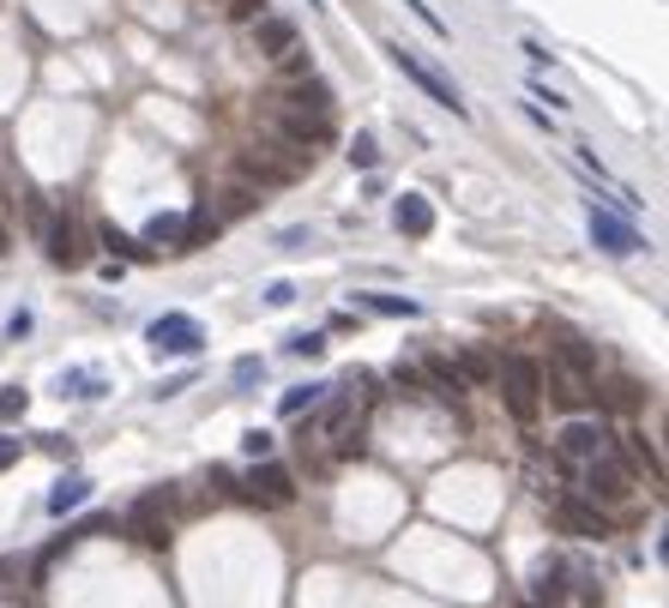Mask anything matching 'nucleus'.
Wrapping results in <instances>:
<instances>
[{
  "mask_svg": "<svg viewBox=\"0 0 669 608\" xmlns=\"http://www.w3.org/2000/svg\"><path fill=\"white\" fill-rule=\"evenodd\" d=\"M308 163L314 157L308 151H289V145H241L236 169H241V182L248 187H289V182H302Z\"/></svg>",
  "mask_w": 669,
  "mask_h": 608,
  "instance_id": "f257e3e1",
  "label": "nucleus"
},
{
  "mask_svg": "<svg viewBox=\"0 0 669 608\" xmlns=\"http://www.w3.org/2000/svg\"><path fill=\"white\" fill-rule=\"evenodd\" d=\"M495 380H500V392H507V410L519 415V422H537L543 392H549V374H543L537 356H507V362H495Z\"/></svg>",
  "mask_w": 669,
  "mask_h": 608,
  "instance_id": "f03ea898",
  "label": "nucleus"
},
{
  "mask_svg": "<svg viewBox=\"0 0 669 608\" xmlns=\"http://www.w3.org/2000/svg\"><path fill=\"white\" fill-rule=\"evenodd\" d=\"M393 66L410 78V85H422V97H434L441 109H453V115H471V109H464V97H459V85H453V78H446L441 66L422 61L417 49H405V42H398V49H393Z\"/></svg>",
  "mask_w": 669,
  "mask_h": 608,
  "instance_id": "7ed1b4c3",
  "label": "nucleus"
},
{
  "mask_svg": "<svg viewBox=\"0 0 669 608\" xmlns=\"http://www.w3.org/2000/svg\"><path fill=\"white\" fill-rule=\"evenodd\" d=\"M170 506H175L170 482H163V488H145L139 500H133V512H127V531L139 536L145 548H163L170 543Z\"/></svg>",
  "mask_w": 669,
  "mask_h": 608,
  "instance_id": "20e7f679",
  "label": "nucleus"
},
{
  "mask_svg": "<svg viewBox=\"0 0 669 608\" xmlns=\"http://www.w3.org/2000/svg\"><path fill=\"white\" fill-rule=\"evenodd\" d=\"M236 500H248V506H289V500H296V476H289L284 464H265V458H260V470L236 488Z\"/></svg>",
  "mask_w": 669,
  "mask_h": 608,
  "instance_id": "39448f33",
  "label": "nucleus"
},
{
  "mask_svg": "<svg viewBox=\"0 0 669 608\" xmlns=\"http://www.w3.org/2000/svg\"><path fill=\"white\" fill-rule=\"evenodd\" d=\"M151 350L158 356H199V344H206V332H199V320H187V313H163V320H151Z\"/></svg>",
  "mask_w": 669,
  "mask_h": 608,
  "instance_id": "423d86ee",
  "label": "nucleus"
},
{
  "mask_svg": "<svg viewBox=\"0 0 669 608\" xmlns=\"http://www.w3.org/2000/svg\"><path fill=\"white\" fill-rule=\"evenodd\" d=\"M272 109H289V115H332V85H326V78H296V85H277Z\"/></svg>",
  "mask_w": 669,
  "mask_h": 608,
  "instance_id": "0eeeda50",
  "label": "nucleus"
},
{
  "mask_svg": "<svg viewBox=\"0 0 669 608\" xmlns=\"http://www.w3.org/2000/svg\"><path fill=\"white\" fill-rule=\"evenodd\" d=\"M272 121H277V133H284L289 151L314 157V145L332 139V115H289V109H272Z\"/></svg>",
  "mask_w": 669,
  "mask_h": 608,
  "instance_id": "6e6552de",
  "label": "nucleus"
},
{
  "mask_svg": "<svg viewBox=\"0 0 669 608\" xmlns=\"http://www.w3.org/2000/svg\"><path fill=\"white\" fill-rule=\"evenodd\" d=\"M628 488H633V476H628V464H616V458H585V494L591 500H628Z\"/></svg>",
  "mask_w": 669,
  "mask_h": 608,
  "instance_id": "1a4fd4ad",
  "label": "nucleus"
},
{
  "mask_svg": "<svg viewBox=\"0 0 669 608\" xmlns=\"http://www.w3.org/2000/svg\"><path fill=\"white\" fill-rule=\"evenodd\" d=\"M42 235H49V259H54V265H66V272H73V265H85V229L66 218V211L42 223Z\"/></svg>",
  "mask_w": 669,
  "mask_h": 608,
  "instance_id": "9d476101",
  "label": "nucleus"
},
{
  "mask_svg": "<svg viewBox=\"0 0 669 608\" xmlns=\"http://www.w3.org/2000/svg\"><path fill=\"white\" fill-rule=\"evenodd\" d=\"M555 524H561L567 536H597V543L609 536L604 506H591V500H555Z\"/></svg>",
  "mask_w": 669,
  "mask_h": 608,
  "instance_id": "9b49d317",
  "label": "nucleus"
},
{
  "mask_svg": "<svg viewBox=\"0 0 669 608\" xmlns=\"http://www.w3.org/2000/svg\"><path fill=\"white\" fill-rule=\"evenodd\" d=\"M591 241L604 247V253H640V247H645L633 223L609 218V211H597V206H591Z\"/></svg>",
  "mask_w": 669,
  "mask_h": 608,
  "instance_id": "f8f14e48",
  "label": "nucleus"
},
{
  "mask_svg": "<svg viewBox=\"0 0 669 608\" xmlns=\"http://www.w3.org/2000/svg\"><path fill=\"white\" fill-rule=\"evenodd\" d=\"M591 398L604 404V410H621V415L645 410V386H640V380H628V374L604 380V386H591Z\"/></svg>",
  "mask_w": 669,
  "mask_h": 608,
  "instance_id": "ddd939ff",
  "label": "nucleus"
},
{
  "mask_svg": "<svg viewBox=\"0 0 669 608\" xmlns=\"http://www.w3.org/2000/svg\"><path fill=\"white\" fill-rule=\"evenodd\" d=\"M604 446H609V434H604V422H567L561 427V452H573V458H604Z\"/></svg>",
  "mask_w": 669,
  "mask_h": 608,
  "instance_id": "4468645a",
  "label": "nucleus"
},
{
  "mask_svg": "<svg viewBox=\"0 0 669 608\" xmlns=\"http://www.w3.org/2000/svg\"><path fill=\"white\" fill-rule=\"evenodd\" d=\"M555 368H561V374H573V380H591L597 374V350H591L585 337H555Z\"/></svg>",
  "mask_w": 669,
  "mask_h": 608,
  "instance_id": "2eb2a0df",
  "label": "nucleus"
},
{
  "mask_svg": "<svg viewBox=\"0 0 669 608\" xmlns=\"http://www.w3.org/2000/svg\"><path fill=\"white\" fill-rule=\"evenodd\" d=\"M296 42V25L289 18H277V13H265V18H253V49L265 54V61H277V54Z\"/></svg>",
  "mask_w": 669,
  "mask_h": 608,
  "instance_id": "dca6fc26",
  "label": "nucleus"
},
{
  "mask_svg": "<svg viewBox=\"0 0 669 608\" xmlns=\"http://www.w3.org/2000/svg\"><path fill=\"white\" fill-rule=\"evenodd\" d=\"M393 223L410 235V241H422V235L434 229V206H429V199H422V194H405V199H398V206H393Z\"/></svg>",
  "mask_w": 669,
  "mask_h": 608,
  "instance_id": "f3484780",
  "label": "nucleus"
},
{
  "mask_svg": "<svg viewBox=\"0 0 669 608\" xmlns=\"http://www.w3.org/2000/svg\"><path fill=\"white\" fill-rule=\"evenodd\" d=\"M253 206H260V187L230 182V187H223V199H218V211H211V218H218V223H230V218H248Z\"/></svg>",
  "mask_w": 669,
  "mask_h": 608,
  "instance_id": "a211bd4d",
  "label": "nucleus"
},
{
  "mask_svg": "<svg viewBox=\"0 0 669 608\" xmlns=\"http://www.w3.org/2000/svg\"><path fill=\"white\" fill-rule=\"evenodd\" d=\"M555 404H561V410H591V380H573V374H555V392H549Z\"/></svg>",
  "mask_w": 669,
  "mask_h": 608,
  "instance_id": "6ab92c4d",
  "label": "nucleus"
},
{
  "mask_svg": "<svg viewBox=\"0 0 669 608\" xmlns=\"http://www.w3.org/2000/svg\"><path fill=\"white\" fill-rule=\"evenodd\" d=\"M206 241H218V218H211V206L194 211V218H182V253H194V247H206Z\"/></svg>",
  "mask_w": 669,
  "mask_h": 608,
  "instance_id": "aec40b11",
  "label": "nucleus"
},
{
  "mask_svg": "<svg viewBox=\"0 0 669 608\" xmlns=\"http://www.w3.org/2000/svg\"><path fill=\"white\" fill-rule=\"evenodd\" d=\"M85 500H91V476H66V482H54L49 512H73V506H85Z\"/></svg>",
  "mask_w": 669,
  "mask_h": 608,
  "instance_id": "412c9836",
  "label": "nucleus"
},
{
  "mask_svg": "<svg viewBox=\"0 0 669 608\" xmlns=\"http://www.w3.org/2000/svg\"><path fill=\"white\" fill-rule=\"evenodd\" d=\"M453 368H459V380H471V386H495V356L488 350H464Z\"/></svg>",
  "mask_w": 669,
  "mask_h": 608,
  "instance_id": "4be33fe9",
  "label": "nucleus"
},
{
  "mask_svg": "<svg viewBox=\"0 0 669 608\" xmlns=\"http://www.w3.org/2000/svg\"><path fill=\"white\" fill-rule=\"evenodd\" d=\"M277 78H284V85H296V78H314V54H308L302 42H289V49L277 54Z\"/></svg>",
  "mask_w": 669,
  "mask_h": 608,
  "instance_id": "5701e85b",
  "label": "nucleus"
},
{
  "mask_svg": "<svg viewBox=\"0 0 669 608\" xmlns=\"http://www.w3.org/2000/svg\"><path fill=\"white\" fill-rule=\"evenodd\" d=\"M628 452H633V464L645 470V482H664V458H657V446L645 441V434H628Z\"/></svg>",
  "mask_w": 669,
  "mask_h": 608,
  "instance_id": "b1692460",
  "label": "nucleus"
},
{
  "mask_svg": "<svg viewBox=\"0 0 669 608\" xmlns=\"http://www.w3.org/2000/svg\"><path fill=\"white\" fill-rule=\"evenodd\" d=\"M368 313H386V320H417V301L410 296H362Z\"/></svg>",
  "mask_w": 669,
  "mask_h": 608,
  "instance_id": "393cba45",
  "label": "nucleus"
},
{
  "mask_svg": "<svg viewBox=\"0 0 669 608\" xmlns=\"http://www.w3.org/2000/svg\"><path fill=\"white\" fill-rule=\"evenodd\" d=\"M422 374H429L434 386L446 392V398H459V386H464V380H459V368L446 362V356H429V362H422Z\"/></svg>",
  "mask_w": 669,
  "mask_h": 608,
  "instance_id": "a878e982",
  "label": "nucleus"
},
{
  "mask_svg": "<svg viewBox=\"0 0 669 608\" xmlns=\"http://www.w3.org/2000/svg\"><path fill=\"white\" fill-rule=\"evenodd\" d=\"M103 247H109V253H121V259H151V247H139L127 229H115V223H103Z\"/></svg>",
  "mask_w": 669,
  "mask_h": 608,
  "instance_id": "bb28decb",
  "label": "nucleus"
},
{
  "mask_svg": "<svg viewBox=\"0 0 669 608\" xmlns=\"http://www.w3.org/2000/svg\"><path fill=\"white\" fill-rule=\"evenodd\" d=\"M314 404H326V386H296V392H284V404H277V410H284V415H302V410H314Z\"/></svg>",
  "mask_w": 669,
  "mask_h": 608,
  "instance_id": "cd10ccee",
  "label": "nucleus"
},
{
  "mask_svg": "<svg viewBox=\"0 0 669 608\" xmlns=\"http://www.w3.org/2000/svg\"><path fill=\"white\" fill-rule=\"evenodd\" d=\"M145 241H158V247H182V218H151Z\"/></svg>",
  "mask_w": 669,
  "mask_h": 608,
  "instance_id": "c85d7f7f",
  "label": "nucleus"
},
{
  "mask_svg": "<svg viewBox=\"0 0 669 608\" xmlns=\"http://www.w3.org/2000/svg\"><path fill=\"white\" fill-rule=\"evenodd\" d=\"M30 410V392L25 386H7L0 392V422H13V415H25Z\"/></svg>",
  "mask_w": 669,
  "mask_h": 608,
  "instance_id": "c756f323",
  "label": "nucleus"
},
{
  "mask_svg": "<svg viewBox=\"0 0 669 608\" xmlns=\"http://www.w3.org/2000/svg\"><path fill=\"white\" fill-rule=\"evenodd\" d=\"M567 591V579H561V567H543V579H537V603H555V596Z\"/></svg>",
  "mask_w": 669,
  "mask_h": 608,
  "instance_id": "7c9ffc66",
  "label": "nucleus"
},
{
  "mask_svg": "<svg viewBox=\"0 0 669 608\" xmlns=\"http://www.w3.org/2000/svg\"><path fill=\"white\" fill-rule=\"evenodd\" d=\"M230 18H236V25H253V18H265V0H230Z\"/></svg>",
  "mask_w": 669,
  "mask_h": 608,
  "instance_id": "2f4dec72",
  "label": "nucleus"
},
{
  "mask_svg": "<svg viewBox=\"0 0 669 608\" xmlns=\"http://www.w3.org/2000/svg\"><path fill=\"white\" fill-rule=\"evenodd\" d=\"M350 163H362V169H374V163H381V151H374V139H368V133H356V145H350Z\"/></svg>",
  "mask_w": 669,
  "mask_h": 608,
  "instance_id": "473e14b6",
  "label": "nucleus"
},
{
  "mask_svg": "<svg viewBox=\"0 0 669 608\" xmlns=\"http://www.w3.org/2000/svg\"><path fill=\"white\" fill-rule=\"evenodd\" d=\"M241 452H248V458H272V434H265V427H253L248 441H241Z\"/></svg>",
  "mask_w": 669,
  "mask_h": 608,
  "instance_id": "72a5a7b5",
  "label": "nucleus"
},
{
  "mask_svg": "<svg viewBox=\"0 0 669 608\" xmlns=\"http://www.w3.org/2000/svg\"><path fill=\"white\" fill-rule=\"evenodd\" d=\"M289 350H296V356H320V350H326V337H320V332H302L296 344H289Z\"/></svg>",
  "mask_w": 669,
  "mask_h": 608,
  "instance_id": "f704fd0d",
  "label": "nucleus"
},
{
  "mask_svg": "<svg viewBox=\"0 0 669 608\" xmlns=\"http://www.w3.org/2000/svg\"><path fill=\"white\" fill-rule=\"evenodd\" d=\"M18 464V434H0V470Z\"/></svg>",
  "mask_w": 669,
  "mask_h": 608,
  "instance_id": "c9c22d12",
  "label": "nucleus"
},
{
  "mask_svg": "<svg viewBox=\"0 0 669 608\" xmlns=\"http://www.w3.org/2000/svg\"><path fill=\"white\" fill-rule=\"evenodd\" d=\"M410 13H417V18H422V25H429V30H446V25H441V18H434V13H429V0H410Z\"/></svg>",
  "mask_w": 669,
  "mask_h": 608,
  "instance_id": "e433bc0d",
  "label": "nucleus"
},
{
  "mask_svg": "<svg viewBox=\"0 0 669 608\" xmlns=\"http://www.w3.org/2000/svg\"><path fill=\"white\" fill-rule=\"evenodd\" d=\"M0 253H7V229H0Z\"/></svg>",
  "mask_w": 669,
  "mask_h": 608,
  "instance_id": "4c0bfd02",
  "label": "nucleus"
},
{
  "mask_svg": "<svg viewBox=\"0 0 669 608\" xmlns=\"http://www.w3.org/2000/svg\"><path fill=\"white\" fill-rule=\"evenodd\" d=\"M531 608H549V603H531Z\"/></svg>",
  "mask_w": 669,
  "mask_h": 608,
  "instance_id": "58836bf2",
  "label": "nucleus"
}]
</instances>
